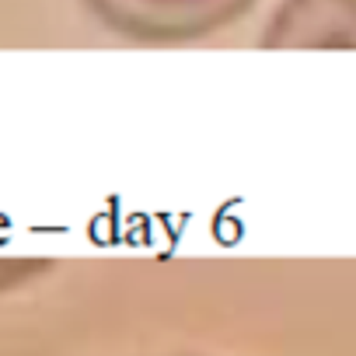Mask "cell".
I'll return each instance as SVG.
<instances>
[{
	"mask_svg": "<svg viewBox=\"0 0 356 356\" xmlns=\"http://www.w3.org/2000/svg\"><path fill=\"white\" fill-rule=\"evenodd\" d=\"M262 49H356V0H280Z\"/></svg>",
	"mask_w": 356,
	"mask_h": 356,
	"instance_id": "cell-2",
	"label": "cell"
},
{
	"mask_svg": "<svg viewBox=\"0 0 356 356\" xmlns=\"http://www.w3.org/2000/svg\"><path fill=\"white\" fill-rule=\"evenodd\" d=\"M49 269L46 259H0V293L18 290L32 280H39Z\"/></svg>",
	"mask_w": 356,
	"mask_h": 356,
	"instance_id": "cell-3",
	"label": "cell"
},
{
	"mask_svg": "<svg viewBox=\"0 0 356 356\" xmlns=\"http://www.w3.org/2000/svg\"><path fill=\"white\" fill-rule=\"evenodd\" d=\"M88 15L119 39L143 46L200 42L241 22L255 0H81Z\"/></svg>",
	"mask_w": 356,
	"mask_h": 356,
	"instance_id": "cell-1",
	"label": "cell"
}]
</instances>
